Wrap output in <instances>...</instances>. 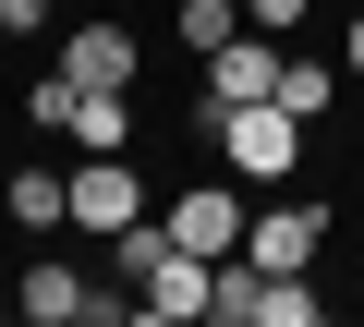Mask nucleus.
<instances>
[{"instance_id": "1", "label": "nucleus", "mask_w": 364, "mask_h": 327, "mask_svg": "<svg viewBox=\"0 0 364 327\" xmlns=\"http://www.w3.org/2000/svg\"><path fill=\"white\" fill-rule=\"evenodd\" d=\"M207 145H219V170H231V182H255V194H279V182L304 170V121H291L279 97H243V109H207Z\"/></svg>"}, {"instance_id": "2", "label": "nucleus", "mask_w": 364, "mask_h": 327, "mask_svg": "<svg viewBox=\"0 0 364 327\" xmlns=\"http://www.w3.org/2000/svg\"><path fill=\"white\" fill-rule=\"evenodd\" d=\"M13 315H25V327H134V291H109V279L37 255V267L13 279Z\"/></svg>"}, {"instance_id": "3", "label": "nucleus", "mask_w": 364, "mask_h": 327, "mask_svg": "<svg viewBox=\"0 0 364 327\" xmlns=\"http://www.w3.org/2000/svg\"><path fill=\"white\" fill-rule=\"evenodd\" d=\"M243 255H255V267H316V255H328V206H316V194H291V182H279V194H255Z\"/></svg>"}, {"instance_id": "4", "label": "nucleus", "mask_w": 364, "mask_h": 327, "mask_svg": "<svg viewBox=\"0 0 364 327\" xmlns=\"http://www.w3.org/2000/svg\"><path fill=\"white\" fill-rule=\"evenodd\" d=\"M243 97H279V37H255V25H231V37L207 49V97H195V121H207V109H243Z\"/></svg>"}, {"instance_id": "5", "label": "nucleus", "mask_w": 364, "mask_h": 327, "mask_svg": "<svg viewBox=\"0 0 364 327\" xmlns=\"http://www.w3.org/2000/svg\"><path fill=\"white\" fill-rule=\"evenodd\" d=\"M243 218H255V182H195V194H170V243H195V255H243Z\"/></svg>"}, {"instance_id": "6", "label": "nucleus", "mask_w": 364, "mask_h": 327, "mask_svg": "<svg viewBox=\"0 0 364 327\" xmlns=\"http://www.w3.org/2000/svg\"><path fill=\"white\" fill-rule=\"evenodd\" d=\"M207 279H219V255H195V243H170V267L134 291V327H195L207 315Z\"/></svg>"}, {"instance_id": "7", "label": "nucleus", "mask_w": 364, "mask_h": 327, "mask_svg": "<svg viewBox=\"0 0 364 327\" xmlns=\"http://www.w3.org/2000/svg\"><path fill=\"white\" fill-rule=\"evenodd\" d=\"M122 218H146V182H134V157H85V170H73V231H85V243H109Z\"/></svg>"}, {"instance_id": "8", "label": "nucleus", "mask_w": 364, "mask_h": 327, "mask_svg": "<svg viewBox=\"0 0 364 327\" xmlns=\"http://www.w3.org/2000/svg\"><path fill=\"white\" fill-rule=\"evenodd\" d=\"M61 73H73V85H109V97H122V85L146 73V37H134V25H97V13H85V25L61 37Z\"/></svg>"}, {"instance_id": "9", "label": "nucleus", "mask_w": 364, "mask_h": 327, "mask_svg": "<svg viewBox=\"0 0 364 327\" xmlns=\"http://www.w3.org/2000/svg\"><path fill=\"white\" fill-rule=\"evenodd\" d=\"M0 206H13L25 231H73V170H49V157H37V170L0 182Z\"/></svg>"}, {"instance_id": "10", "label": "nucleus", "mask_w": 364, "mask_h": 327, "mask_svg": "<svg viewBox=\"0 0 364 327\" xmlns=\"http://www.w3.org/2000/svg\"><path fill=\"white\" fill-rule=\"evenodd\" d=\"M279 109H291V121L316 133V121L340 109V61H316V49H291V61H279Z\"/></svg>"}, {"instance_id": "11", "label": "nucleus", "mask_w": 364, "mask_h": 327, "mask_svg": "<svg viewBox=\"0 0 364 327\" xmlns=\"http://www.w3.org/2000/svg\"><path fill=\"white\" fill-rule=\"evenodd\" d=\"M73 145H85V157H122V145H134V109H122L109 85H73Z\"/></svg>"}, {"instance_id": "12", "label": "nucleus", "mask_w": 364, "mask_h": 327, "mask_svg": "<svg viewBox=\"0 0 364 327\" xmlns=\"http://www.w3.org/2000/svg\"><path fill=\"white\" fill-rule=\"evenodd\" d=\"M158 267H170V218H122V231H109V279H122V291H146Z\"/></svg>"}, {"instance_id": "13", "label": "nucleus", "mask_w": 364, "mask_h": 327, "mask_svg": "<svg viewBox=\"0 0 364 327\" xmlns=\"http://www.w3.org/2000/svg\"><path fill=\"white\" fill-rule=\"evenodd\" d=\"M170 25H182V49L207 61V49H219V37L243 25V0H170Z\"/></svg>"}, {"instance_id": "14", "label": "nucleus", "mask_w": 364, "mask_h": 327, "mask_svg": "<svg viewBox=\"0 0 364 327\" xmlns=\"http://www.w3.org/2000/svg\"><path fill=\"white\" fill-rule=\"evenodd\" d=\"M25 121H37V133H73V73H61V61L25 85Z\"/></svg>"}, {"instance_id": "15", "label": "nucleus", "mask_w": 364, "mask_h": 327, "mask_svg": "<svg viewBox=\"0 0 364 327\" xmlns=\"http://www.w3.org/2000/svg\"><path fill=\"white\" fill-rule=\"evenodd\" d=\"M304 13H316V0H243V25H255V37H291Z\"/></svg>"}, {"instance_id": "16", "label": "nucleus", "mask_w": 364, "mask_h": 327, "mask_svg": "<svg viewBox=\"0 0 364 327\" xmlns=\"http://www.w3.org/2000/svg\"><path fill=\"white\" fill-rule=\"evenodd\" d=\"M49 13L61 0H0V37H49Z\"/></svg>"}, {"instance_id": "17", "label": "nucleus", "mask_w": 364, "mask_h": 327, "mask_svg": "<svg viewBox=\"0 0 364 327\" xmlns=\"http://www.w3.org/2000/svg\"><path fill=\"white\" fill-rule=\"evenodd\" d=\"M340 73L364 85V0H352V37H340Z\"/></svg>"}]
</instances>
